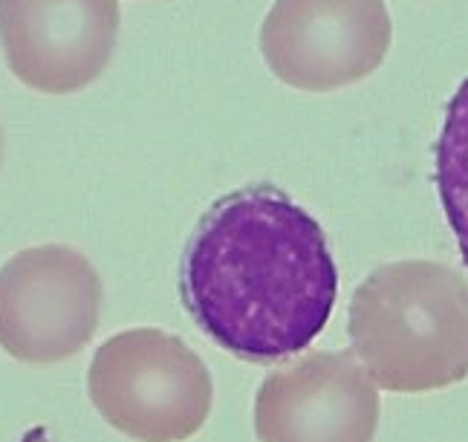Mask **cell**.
I'll list each match as a JSON object with an SVG mask.
<instances>
[{"label": "cell", "mask_w": 468, "mask_h": 442, "mask_svg": "<svg viewBox=\"0 0 468 442\" xmlns=\"http://www.w3.org/2000/svg\"><path fill=\"white\" fill-rule=\"evenodd\" d=\"M119 0H0V47L12 76L47 96L93 84L119 38Z\"/></svg>", "instance_id": "obj_7"}, {"label": "cell", "mask_w": 468, "mask_h": 442, "mask_svg": "<svg viewBox=\"0 0 468 442\" xmlns=\"http://www.w3.org/2000/svg\"><path fill=\"white\" fill-rule=\"evenodd\" d=\"M393 38L385 0H275L261 52L283 84L333 93L373 76Z\"/></svg>", "instance_id": "obj_5"}, {"label": "cell", "mask_w": 468, "mask_h": 442, "mask_svg": "<svg viewBox=\"0 0 468 442\" xmlns=\"http://www.w3.org/2000/svg\"><path fill=\"white\" fill-rule=\"evenodd\" d=\"M379 387L353 350H310L272 370L255 396L261 442H373Z\"/></svg>", "instance_id": "obj_6"}, {"label": "cell", "mask_w": 468, "mask_h": 442, "mask_svg": "<svg viewBox=\"0 0 468 442\" xmlns=\"http://www.w3.org/2000/svg\"><path fill=\"white\" fill-rule=\"evenodd\" d=\"M179 298L220 350L278 364L327 327L338 269L310 211L258 183L214 200L200 217L179 263Z\"/></svg>", "instance_id": "obj_1"}, {"label": "cell", "mask_w": 468, "mask_h": 442, "mask_svg": "<svg viewBox=\"0 0 468 442\" xmlns=\"http://www.w3.org/2000/svg\"><path fill=\"white\" fill-rule=\"evenodd\" d=\"M87 394L111 426L136 442H186L206 426L214 384L206 362L174 332L124 330L87 370Z\"/></svg>", "instance_id": "obj_3"}, {"label": "cell", "mask_w": 468, "mask_h": 442, "mask_svg": "<svg viewBox=\"0 0 468 442\" xmlns=\"http://www.w3.org/2000/svg\"><path fill=\"white\" fill-rule=\"evenodd\" d=\"M347 330L376 387L445 391L468 376V280L437 260L385 263L353 292Z\"/></svg>", "instance_id": "obj_2"}, {"label": "cell", "mask_w": 468, "mask_h": 442, "mask_svg": "<svg viewBox=\"0 0 468 442\" xmlns=\"http://www.w3.org/2000/svg\"><path fill=\"white\" fill-rule=\"evenodd\" d=\"M437 191L445 220L460 246L468 269V79L457 87L445 108L442 131L437 139Z\"/></svg>", "instance_id": "obj_8"}, {"label": "cell", "mask_w": 468, "mask_h": 442, "mask_svg": "<svg viewBox=\"0 0 468 442\" xmlns=\"http://www.w3.org/2000/svg\"><path fill=\"white\" fill-rule=\"evenodd\" d=\"M101 278L69 246H32L0 269V347L24 364H58L99 327Z\"/></svg>", "instance_id": "obj_4"}]
</instances>
